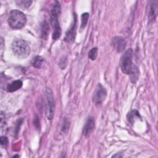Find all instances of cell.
I'll return each mask as SVG.
<instances>
[{
    "instance_id": "cell-19",
    "label": "cell",
    "mask_w": 158,
    "mask_h": 158,
    "mask_svg": "<svg viewBox=\"0 0 158 158\" xmlns=\"http://www.w3.org/2000/svg\"><path fill=\"white\" fill-rule=\"evenodd\" d=\"M70 127V122L69 121V120L67 118H65L64 119V122L62 126V131L63 133H67L69 130Z\"/></svg>"
},
{
    "instance_id": "cell-4",
    "label": "cell",
    "mask_w": 158,
    "mask_h": 158,
    "mask_svg": "<svg viewBox=\"0 0 158 158\" xmlns=\"http://www.w3.org/2000/svg\"><path fill=\"white\" fill-rule=\"evenodd\" d=\"M132 59H133V49L129 48L122 56L120 60V65L122 72L126 74L129 75L132 67Z\"/></svg>"
},
{
    "instance_id": "cell-3",
    "label": "cell",
    "mask_w": 158,
    "mask_h": 158,
    "mask_svg": "<svg viewBox=\"0 0 158 158\" xmlns=\"http://www.w3.org/2000/svg\"><path fill=\"white\" fill-rule=\"evenodd\" d=\"M11 49L15 55L21 58L27 57L30 52V47L28 43L21 39L14 40L12 43Z\"/></svg>"
},
{
    "instance_id": "cell-12",
    "label": "cell",
    "mask_w": 158,
    "mask_h": 158,
    "mask_svg": "<svg viewBox=\"0 0 158 158\" xmlns=\"http://www.w3.org/2000/svg\"><path fill=\"white\" fill-rule=\"evenodd\" d=\"M49 33V26L47 21L43 22L41 25V36L43 39L46 40Z\"/></svg>"
},
{
    "instance_id": "cell-2",
    "label": "cell",
    "mask_w": 158,
    "mask_h": 158,
    "mask_svg": "<svg viewBox=\"0 0 158 158\" xmlns=\"http://www.w3.org/2000/svg\"><path fill=\"white\" fill-rule=\"evenodd\" d=\"M27 22L25 14L19 10H12L8 17V23L10 27L14 29H20L23 27Z\"/></svg>"
},
{
    "instance_id": "cell-16",
    "label": "cell",
    "mask_w": 158,
    "mask_h": 158,
    "mask_svg": "<svg viewBox=\"0 0 158 158\" xmlns=\"http://www.w3.org/2000/svg\"><path fill=\"white\" fill-rule=\"evenodd\" d=\"M16 4H17L18 6L22 7V8H28V7L30 6L32 1H23V0H20V1H15Z\"/></svg>"
},
{
    "instance_id": "cell-15",
    "label": "cell",
    "mask_w": 158,
    "mask_h": 158,
    "mask_svg": "<svg viewBox=\"0 0 158 158\" xmlns=\"http://www.w3.org/2000/svg\"><path fill=\"white\" fill-rule=\"evenodd\" d=\"M43 63H44V59L41 56H36L33 59V62H32L33 66L37 69L41 68Z\"/></svg>"
},
{
    "instance_id": "cell-17",
    "label": "cell",
    "mask_w": 158,
    "mask_h": 158,
    "mask_svg": "<svg viewBox=\"0 0 158 158\" xmlns=\"http://www.w3.org/2000/svg\"><path fill=\"white\" fill-rule=\"evenodd\" d=\"M88 19H89V14L88 13L85 12L81 15V29L84 28L86 27V25L88 22Z\"/></svg>"
},
{
    "instance_id": "cell-18",
    "label": "cell",
    "mask_w": 158,
    "mask_h": 158,
    "mask_svg": "<svg viewBox=\"0 0 158 158\" xmlns=\"http://www.w3.org/2000/svg\"><path fill=\"white\" fill-rule=\"evenodd\" d=\"M98 49L97 48L95 47L92 48L88 52V57L91 60H94L98 56Z\"/></svg>"
},
{
    "instance_id": "cell-1",
    "label": "cell",
    "mask_w": 158,
    "mask_h": 158,
    "mask_svg": "<svg viewBox=\"0 0 158 158\" xmlns=\"http://www.w3.org/2000/svg\"><path fill=\"white\" fill-rule=\"evenodd\" d=\"M60 13V3L56 1L51 8L50 14V23L53 30L52 38L54 40H57L60 38L62 31L59 22V17Z\"/></svg>"
},
{
    "instance_id": "cell-14",
    "label": "cell",
    "mask_w": 158,
    "mask_h": 158,
    "mask_svg": "<svg viewBox=\"0 0 158 158\" xmlns=\"http://www.w3.org/2000/svg\"><path fill=\"white\" fill-rule=\"evenodd\" d=\"M139 118H141V117L139 112L136 110H133L128 113L127 120L131 124L134 123L135 121Z\"/></svg>"
},
{
    "instance_id": "cell-13",
    "label": "cell",
    "mask_w": 158,
    "mask_h": 158,
    "mask_svg": "<svg viewBox=\"0 0 158 158\" xmlns=\"http://www.w3.org/2000/svg\"><path fill=\"white\" fill-rule=\"evenodd\" d=\"M130 78L133 83H135L139 78V70L136 65H133L132 69L129 73Z\"/></svg>"
},
{
    "instance_id": "cell-21",
    "label": "cell",
    "mask_w": 158,
    "mask_h": 158,
    "mask_svg": "<svg viewBox=\"0 0 158 158\" xmlns=\"http://www.w3.org/2000/svg\"><path fill=\"white\" fill-rule=\"evenodd\" d=\"M23 121V119H19L17 120V124H16V127L15 128V134H18L19 131V128L22 124V122Z\"/></svg>"
},
{
    "instance_id": "cell-6",
    "label": "cell",
    "mask_w": 158,
    "mask_h": 158,
    "mask_svg": "<svg viewBox=\"0 0 158 158\" xmlns=\"http://www.w3.org/2000/svg\"><path fill=\"white\" fill-rule=\"evenodd\" d=\"M107 96L106 88L101 84L98 83L93 96V102L96 106H100L104 101Z\"/></svg>"
},
{
    "instance_id": "cell-5",
    "label": "cell",
    "mask_w": 158,
    "mask_h": 158,
    "mask_svg": "<svg viewBox=\"0 0 158 158\" xmlns=\"http://www.w3.org/2000/svg\"><path fill=\"white\" fill-rule=\"evenodd\" d=\"M46 113L48 120H52L54 114V100L52 91L51 89L48 88L46 91Z\"/></svg>"
},
{
    "instance_id": "cell-8",
    "label": "cell",
    "mask_w": 158,
    "mask_h": 158,
    "mask_svg": "<svg viewBox=\"0 0 158 158\" xmlns=\"http://www.w3.org/2000/svg\"><path fill=\"white\" fill-rule=\"evenodd\" d=\"M94 127L95 121L94 117L92 116L88 117L83 128V134L86 136H89L94 129Z\"/></svg>"
},
{
    "instance_id": "cell-9",
    "label": "cell",
    "mask_w": 158,
    "mask_h": 158,
    "mask_svg": "<svg viewBox=\"0 0 158 158\" xmlns=\"http://www.w3.org/2000/svg\"><path fill=\"white\" fill-rule=\"evenodd\" d=\"M112 45L114 48L118 52H122L126 46L125 40L120 36H115L112 40Z\"/></svg>"
},
{
    "instance_id": "cell-10",
    "label": "cell",
    "mask_w": 158,
    "mask_h": 158,
    "mask_svg": "<svg viewBox=\"0 0 158 158\" xmlns=\"http://www.w3.org/2000/svg\"><path fill=\"white\" fill-rule=\"evenodd\" d=\"M22 85H23V83L21 80H17L8 84L7 85L6 89L9 92H14L21 88V87L22 86Z\"/></svg>"
},
{
    "instance_id": "cell-7",
    "label": "cell",
    "mask_w": 158,
    "mask_h": 158,
    "mask_svg": "<svg viewBox=\"0 0 158 158\" xmlns=\"http://www.w3.org/2000/svg\"><path fill=\"white\" fill-rule=\"evenodd\" d=\"M77 27V16L76 14H73V21L70 26L69 28L65 33V36L64 38V40L67 43H72L75 40Z\"/></svg>"
},
{
    "instance_id": "cell-20",
    "label": "cell",
    "mask_w": 158,
    "mask_h": 158,
    "mask_svg": "<svg viewBox=\"0 0 158 158\" xmlns=\"http://www.w3.org/2000/svg\"><path fill=\"white\" fill-rule=\"evenodd\" d=\"M0 143L1 145L2 146H6L8 144V139L6 136H2L0 139Z\"/></svg>"
},
{
    "instance_id": "cell-11",
    "label": "cell",
    "mask_w": 158,
    "mask_h": 158,
    "mask_svg": "<svg viewBox=\"0 0 158 158\" xmlns=\"http://www.w3.org/2000/svg\"><path fill=\"white\" fill-rule=\"evenodd\" d=\"M157 1H152L151 2V4L149 9V14L148 17L150 20H155L157 17Z\"/></svg>"
}]
</instances>
